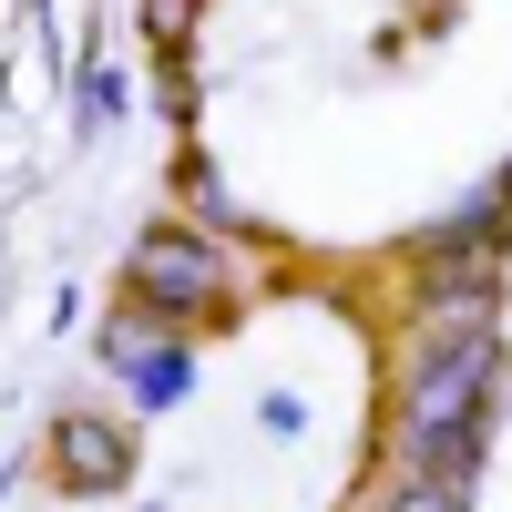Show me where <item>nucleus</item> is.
Here are the masks:
<instances>
[{
    "mask_svg": "<svg viewBox=\"0 0 512 512\" xmlns=\"http://www.w3.org/2000/svg\"><path fill=\"white\" fill-rule=\"evenodd\" d=\"M41 461H52L62 492H123V482H134V431L103 420V410H62L52 441H41Z\"/></svg>",
    "mask_w": 512,
    "mask_h": 512,
    "instance_id": "3",
    "label": "nucleus"
},
{
    "mask_svg": "<svg viewBox=\"0 0 512 512\" xmlns=\"http://www.w3.org/2000/svg\"><path fill=\"white\" fill-rule=\"evenodd\" d=\"M123 297H154L175 328L226 318V246H216V226H144L134 256H123Z\"/></svg>",
    "mask_w": 512,
    "mask_h": 512,
    "instance_id": "2",
    "label": "nucleus"
},
{
    "mask_svg": "<svg viewBox=\"0 0 512 512\" xmlns=\"http://www.w3.org/2000/svg\"><path fill=\"white\" fill-rule=\"evenodd\" d=\"M175 185H185V205H195L205 226H246V216H236V195H226V175H216L205 154H185V164H175Z\"/></svg>",
    "mask_w": 512,
    "mask_h": 512,
    "instance_id": "6",
    "label": "nucleus"
},
{
    "mask_svg": "<svg viewBox=\"0 0 512 512\" xmlns=\"http://www.w3.org/2000/svg\"><path fill=\"white\" fill-rule=\"evenodd\" d=\"M492 390H502V338L410 349L400 400H390V441H410V431H451V420H492Z\"/></svg>",
    "mask_w": 512,
    "mask_h": 512,
    "instance_id": "1",
    "label": "nucleus"
},
{
    "mask_svg": "<svg viewBox=\"0 0 512 512\" xmlns=\"http://www.w3.org/2000/svg\"><path fill=\"white\" fill-rule=\"evenodd\" d=\"M379 512H472V492H461V482H431V472H400L390 492H379Z\"/></svg>",
    "mask_w": 512,
    "mask_h": 512,
    "instance_id": "7",
    "label": "nucleus"
},
{
    "mask_svg": "<svg viewBox=\"0 0 512 512\" xmlns=\"http://www.w3.org/2000/svg\"><path fill=\"white\" fill-rule=\"evenodd\" d=\"M154 103H164V123H195V72H185V52H164V72H154Z\"/></svg>",
    "mask_w": 512,
    "mask_h": 512,
    "instance_id": "10",
    "label": "nucleus"
},
{
    "mask_svg": "<svg viewBox=\"0 0 512 512\" xmlns=\"http://www.w3.org/2000/svg\"><path fill=\"white\" fill-rule=\"evenodd\" d=\"M123 379H134V400H144V410H175V400L195 390V349H185V338H164V349H154V359H134Z\"/></svg>",
    "mask_w": 512,
    "mask_h": 512,
    "instance_id": "5",
    "label": "nucleus"
},
{
    "mask_svg": "<svg viewBox=\"0 0 512 512\" xmlns=\"http://www.w3.org/2000/svg\"><path fill=\"white\" fill-rule=\"evenodd\" d=\"M113 113H123V62H93L82 72V134H103Z\"/></svg>",
    "mask_w": 512,
    "mask_h": 512,
    "instance_id": "9",
    "label": "nucleus"
},
{
    "mask_svg": "<svg viewBox=\"0 0 512 512\" xmlns=\"http://www.w3.org/2000/svg\"><path fill=\"white\" fill-rule=\"evenodd\" d=\"M482 431H492V420H451V431H410V441H390V451H400V472H431V482H461V492H472Z\"/></svg>",
    "mask_w": 512,
    "mask_h": 512,
    "instance_id": "4",
    "label": "nucleus"
},
{
    "mask_svg": "<svg viewBox=\"0 0 512 512\" xmlns=\"http://www.w3.org/2000/svg\"><path fill=\"white\" fill-rule=\"evenodd\" d=\"M195 11H205V0H144V41H154V52H185Z\"/></svg>",
    "mask_w": 512,
    "mask_h": 512,
    "instance_id": "8",
    "label": "nucleus"
}]
</instances>
